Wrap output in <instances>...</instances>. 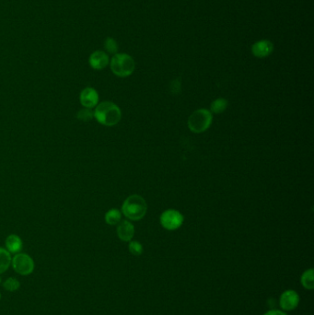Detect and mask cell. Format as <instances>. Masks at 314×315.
Listing matches in <instances>:
<instances>
[{
  "label": "cell",
  "mask_w": 314,
  "mask_h": 315,
  "mask_svg": "<svg viewBox=\"0 0 314 315\" xmlns=\"http://www.w3.org/2000/svg\"><path fill=\"white\" fill-rule=\"evenodd\" d=\"M183 223V216L175 209H168L161 216V224L168 231H175Z\"/></svg>",
  "instance_id": "obj_6"
},
{
  "label": "cell",
  "mask_w": 314,
  "mask_h": 315,
  "mask_svg": "<svg viewBox=\"0 0 314 315\" xmlns=\"http://www.w3.org/2000/svg\"><path fill=\"white\" fill-rule=\"evenodd\" d=\"M77 118L79 119V121H91L94 118V112L92 111V109L83 108V109L79 110L78 113H77Z\"/></svg>",
  "instance_id": "obj_18"
},
{
  "label": "cell",
  "mask_w": 314,
  "mask_h": 315,
  "mask_svg": "<svg viewBox=\"0 0 314 315\" xmlns=\"http://www.w3.org/2000/svg\"><path fill=\"white\" fill-rule=\"evenodd\" d=\"M228 104H229V102H228L226 99L218 98V99H216L214 102H212L211 106H210L211 112L213 113H216V114L222 113L226 110Z\"/></svg>",
  "instance_id": "obj_16"
},
{
  "label": "cell",
  "mask_w": 314,
  "mask_h": 315,
  "mask_svg": "<svg viewBox=\"0 0 314 315\" xmlns=\"http://www.w3.org/2000/svg\"><path fill=\"white\" fill-rule=\"evenodd\" d=\"M79 102L84 108L92 109L98 105V92L93 88H85L79 94Z\"/></svg>",
  "instance_id": "obj_7"
},
{
  "label": "cell",
  "mask_w": 314,
  "mask_h": 315,
  "mask_svg": "<svg viewBox=\"0 0 314 315\" xmlns=\"http://www.w3.org/2000/svg\"><path fill=\"white\" fill-rule=\"evenodd\" d=\"M301 284L306 290H313L314 289V270L312 268L308 269L301 276Z\"/></svg>",
  "instance_id": "obj_15"
},
{
  "label": "cell",
  "mask_w": 314,
  "mask_h": 315,
  "mask_svg": "<svg viewBox=\"0 0 314 315\" xmlns=\"http://www.w3.org/2000/svg\"><path fill=\"white\" fill-rule=\"evenodd\" d=\"M129 252L132 253L133 255H141L143 252V246L142 244L140 243H138L137 241H132L129 243Z\"/></svg>",
  "instance_id": "obj_20"
},
{
  "label": "cell",
  "mask_w": 314,
  "mask_h": 315,
  "mask_svg": "<svg viewBox=\"0 0 314 315\" xmlns=\"http://www.w3.org/2000/svg\"><path fill=\"white\" fill-rule=\"evenodd\" d=\"M213 116L206 109H199L193 112L188 119V127L194 133H203L211 126Z\"/></svg>",
  "instance_id": "obj_4"
},
{
  "label": "cell",
  "mask_w": 314,
  "mask_h": 315,
  "mask_svg": "<svg viewBox=\"0 0 314 315\" xmlns=\"http://www.w3.org/2000/svg\"><path fill=\"white\" fill-rule=\"evenodd\" d=\"M6 249L10 252V253H19L22 250L23 243L22 240L20 239V236L16 235V234H10V236H8L6 239L5 242Z\"/></svg>",
  "instance_id": "obj_12"
},
{
  "label": "cell",
  "mask_w": 314,
  "mask_h": 315,
  "mask_svg": "<svg viewBox=\"0 0 314 315\" xmlns=\"http://www.w3.org/2000/svg\"><path fill=\"white\" fill-rule=\"evenodd\" d=\"M113 74L120 78H127L132 75L136 63L131 55L128 53H115L110 62Z\"/></svg>",
  "instance_id": "obj_3"
},
{
  "label": "cell",
  "mask_w": 314,
  "mask_h": 315,
  "mask_svg": "<svg viewBox=\"0 0 314 315\" xmlns=\"http://www.w3.org/2000/svg\"><path fill=\"white\" fill-rule=\"evenodd\" d=\"M88 63L95 70H102L106 68L110 63L108 54L103 51H95L90 54Z\"/></svg>",
  "instance_id": "obj_10"
},
{
  "label": "cell",
  "mask_w": 314,
  "mask_h": 315,
  "mask_svg": "<svg viewBox=\"0 0 314 315\" xmlns=\"http://www.w3.org/2000/svg\"><path fill=\"white\" fill-rule=\"evenodd\" d=\"M147 205L141 195L133 194L124 200L122 206V212L130 220H139L147 213Z\"/></svg>",
  "instance_id": "obj_2"
},
{
  "label": "cell",
  "mask_w": 314,
  "mask_h": 315,
  "mask_svg": "<svg viewBox=\"0 0 314 315\" xmlns=\"http://www.w3.org/2000/svg\"><path fill=\"white\" fill-rule=\"evenodd\" d=\"M11 260V253L5 248L0 247V275L10 268Z\"/></svg>",
  "instance_id": "obj_13"
},
{
  "label": "cell",
  "mask_w": 314,
  "mask_h": 315,
  "mask_svg": "<svg viewBox=\"0 0 314 315\" xmlns=\"http://www.w3.org/2000/svg\"><path fill=\"white\" fill-rule=\"evenodd\" d=\"M94 118L105 126H113L121 121L122 112L120 108L112 102L99 103L94 110Z\"/></svg>",
  "instance_id": "obj_1"
},
{
  "label": "cell",
  "mask_w": 314,
  "mask_h": 315,
  "mask_svg": "<svg viewBox=\"0 0 314 315\" xmlns=\"http://www.w3.org/2000/svg\"><path fill=\"white\" fill-rule=\"evenodd\" d=\"M104 47H105L106 51H107L109 53H113V54L117 53V42L113 39V38L108 37L107 39L105 40V42H104Z\"/></svg>",
  "instance_id": "obj_19"
},
{
  "label": "cell",
  "mask_w": 314,
  "mask_h": 315,
  "mask_svg": "<svg viewBox=\"0 0 314 315\" xmlns=\"http://www.w3.org/2000/svg\"><path fill=\"white\" fill-rule=\"evenodd\" d=\"M300 296L295 291H286L280 297V307L284 310H293L299 306Z\"/></svg>",
  "instance_id": "obj_8"
},
{
  "label": "cell",
  "mask_w": 314,
  "mask_h": 315,
  "mask_svg": "<svg viewBox=\"0 0 314 315\" xmlns=\"http://www.w3.org/2000/svg\"><path fill=\"white\" fill-rule=\"evenodd\" d=\"M0 300H1V294H0Z\"/></svg>",
  "instance_id": "obj_23"
},
{
  "label": "cell",
  "mask_w": 314,
  "mask_h": 315,
  "mask_svg": "<svg viewBox=\"0 0 314 315\" xmlns=\"http://www.w3.org/2000/svg\"><path fill=\"white\" fill-rule=\"evenodd\" d=\"M0 284H1V277H0Z\"/></svg>",
  "instance_id": "obj_22"
},
{
  "label": "cell",
  "mask_w": 314,
  "mask_h": 315,
  "mask_svg": "<svg viewBox=\"0 0 314 315\" xmlns=\"http://www.w3.org/2000/svg\"><path fill=\"white\" fill-rule=\"evenodd\" d=\"M134 234H135V227L130 221L128 220L120 221L117 227V235L121 241L131 242Z\"/></svg>",
  "instance_id": "obj_11"
},
{
  "label": "cell",
  "mask_w": 314,
  "mask_h": 315,
  "mask_svg": "<svg viewBox=\"0 0 314 315\" xmlns=\"http://www.w3.org/2000/svg\"><path fill=\"white\" fill-rule=\"evenodd\" d=\"M11 266L16 273L21 276H29L35 270V261L27 253L19 252L12 257Z\"/></svg>",
  "instance_id": "obj_5"
},
{
  "label": "cell",
  "mask_w": 314,
  "mask_h": 315,
  "mask_svg": "<svg viewBox=\"0 0 314 315\" xmlns=\"http://www.w3.org/2000/svg\"><path fill=\"white\" fill-rule=\"evenodd\" d=\"M121 219H122V213L118 209H110L108 212L105 214V221L111 226L120 223Z\"/></svg>",
  "instance_id": "obj_14"
},
{
  "label": "cell",
  "mask_w": 314,
  "mask_h": 315,
  "mask_svg": "<svg viewBox=\"0 0 314 315\" xmlns=\"http://www.w3.org/2000/svg\"><path fill=\"white\" fill-rule=\"evenodd\" d=\"M3 288L7 291L14 292L20 289V282L15 277H9L8 279H6L5 281L3 282Z\"/></svg>",
  "instance_id": "obj_17"
},
{
  "label": "cell",
  "mask_w": 314,
  "mask_h": 315,
  "mask_svg": "<svg viewBox=\"0 0 314 315\" xmlns=\"http://www.w3.org/2000/svg\"><path fill=\"white\" fill-rule=\"evenodd\" d=\"M274 51V44L268 40H261L253 44L252 53L258 59H265Z\"/></svg>",
  "instance_id": "obj_9"
},
{
  "label": "cell",
  "mask_w": 314,
  "mask_h": 315,
  "mask_svg": "<svg viewBox=\"0 0 314 315\" xmlns=\"http://www.w3.org/2000/svg\"><path fill=\"white\" fill-rule=\"evenodd\" d=\"M264 315H288L284 311H282V310H271L269 311H267V312H265Z\"/></svg>",
  "instance_id": "obj_21"
}]
</instances>
